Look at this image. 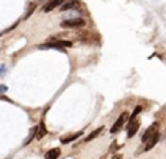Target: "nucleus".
I'll use <instances>...</instances> for the list:
<instances>
[{
	"mask_svg": "<svg viewBox=\"0 0 166 159\" xmlns=\"http://www.w3.org/2000/svg\"><path fill=\"white\" fill-rule=\"evenodd\" d=\"M35 8H37V5H35V3H31V6H29V9H28V13H26V15H25V18H28V16H29V15L32 13L34 10H35Z\"/></svg>",
	"mask_w": 166,
	"mask_h": 159,
	"instance_id": "obj_15",
	"label": "nucleus"
},
{
	"mask_svg": "<svg viewBox=\"0 0 166 159\" xmlns=\"http://www.w3.org/2000/svg\"><path fill=\"white\" fill-rule=\"evenodd\" d=\"M82 6V3L79 2V0H69L67 3H64L63 6H61V12H67V10H75V9L80 8Z\"/></svg>",
	"mask_w": 166,
	"mask_h": 159,
	"instance_id": "obj_6",
	"label": "nucleus"
},
{
	"mask_svg": "<svg viewBox=\"0 0 166 159\" xmlns=\"http://www.w3.org/2000/svg\"><path fill=\"white\" fill-rule=\"evenodd\" d=\"M128 112H123L120 117H118V120H117L115 123H114V126H112V128H111V133L115 134L117 131H120L121 128H123V126H124L125 123H127V120H128Z\"/></svg>",
	"mask_w": 166,
	"mask_h": 159,
	"instance_id": "obj_2",
	"label": "nucleus"
},
{
	"mask_svg": "<svg viewBox=\"0 0 166 159\" xmlns=\"http://www.w3.org/2000/svg\"><path fill=\"white\" fill-rule=\"evenodd\" d=\"M45 134H47V128H45L44 121H41V123L38 124V130H37V136H35V139H37V140H41Z\"/></svg>",
	"mask_w": 166,
	"mask_h": 159,
	"instance_id": "obj_10",
	"label": "nucleus"
},
{
	"mask_svg": "<svg viewBox=\"0 0 166 159\" xmlns=\"http://www.w3.org/2000/svg\"><path fill=\"white\" fill-rule=\"evenodd\" d=\"M8 91V86L6 85H0V93H5Z\"/></svg>",
	"mask_w": 166,
	"mask_h": 159,
	"instance_id": "obj_16",
	"label": "nucleus"
},
{
	"mask_svg": "<svg viewBox=\"0 0 166 159\" xmlns=\"http://www.w3.org/2000/svg\"><path fill=\"white\" fill-rule=\"evenodd\" d=\"M127 128H128V131H127V137L130 139V137H133L134 134H136L137 131H139V128H140V123H139V121L136 120V121H134L133 124H131L130 127H127Z\"/></svg>",
	"mask_w": 166,
	"mask_h": 159,
	"instance_id": "obj_9",
	"label": "nucleus"
},
{
	"mask_svg": "<svg viewBox=\"0 0 166 159\" xmlns=\"http://www.w3.org/2000/svg\"><path fill=\"white\" fill-rule=\"evenodd\" d=\"M54 42H56L57 45H60V47H72V45H73V42L67 41V40H56Z\"/></svg>",
	"mask_w": 166,
	"mask_h": 159,
	"instance_id": "obj_14",
	"label": "nucleus"
},
{
	"mask_svg": "<svg viewBox=\"0 0 166 159\" xmlns=\"http://www.w3.org/2000/svg\"><path fill=\"white\" fill-rule=\"evenodd\" d=\"M60 153H61V149L60 148H54V149H51L45 153V159H57L60 156Z\"/></svg>",
	"mask_w": 166,
	"mask_h": 159,
	"instance_id": "obj_11",
	"label": "nucleus"
},
{
	"mask_svg": "<svg viewBox=\"0 0 166 159\" xmlns=\"http://www.w3.org/2000/svg\"><path fill=\"white\" fill-rule=\"evenodd\" d=\"M37 130H38V126H35L32 130L29 131V136H28V139H26L25 142H24V144H25V146H26V144H29V143H31L34 139H35V136H37Z\"/></svg>",
	"mask_w": 166,
	"mask_h": 159,
	"instance_id": "obj_13",
	"label": "nucleus"
},
{
	"mask_svg": "<svg viewBox=\"0 0 166 159\" xmlns=\"http://www.w3.org/2000/svg\"><path fill=\"white\" fill-rule=\"evenodd\" d=\"M158 126H159V123L156 121V123H153V124H152V126L143 133V136H141V143H146L147 140H150L155 134L158 133Z\"/></svg>",
	"mask_w": 166,
	"mask_h": 159,
	"instance_id": "obj_3",
	"label": "nucleus"
},
{
	"mask_svg": "<svg viewBox=\"0 0 166 159\" xmlns=\"http://www.w3.org/2000/svg\"><path fill=\"white\" fill-rule=\"evenodd\" d=\"M82 136H83V131H77V133H75V134H70V136L63 137V139H61V143H63V144H67V143H70V142H75L76 139H79V137H82Z\"/></svg>",
	"mask_w": 166,
	"mask_h": 159,
	"instance_id": "obj_8",
	"label": "nucleus"
},
{
	"mask_svg": "<svg viewBox=\"0 0 166 159\" xmlns=\"http://www.w3.org/2000/svg\"><path fill=\"white\" fill-rule=\"evenodd\" d=\"M101 159H107V155H104V156H102V158Z\"/></svg>",
	"mask_w": 166,
	"mask_h": 159,
	"instance_id": "obj_19",
	"label": "nucleus"
},
{
	"mask_svg": "<svg viewBox=\"0 0 166 159\" xmlns=\"http://www.w3.org/2000/svg\"><path fill=\"white\" fill-rule=\"evenodd\" d=\"M86 21L83 18H72V19H66L61 22V26L63 28H80V26H85Z\"/></svg>",
	"mask_w": 166,
	"mask_h": 159,
	"instance_id": "obj_1",
	"label": "nucleus"
},
{
	"mask_svg": "<svg viewBox=\"0 0 166 159\" xmlns=\"http://www.w3.org/2000/svg\"><path fill=\"white\" fill-rule=\"evenodd\" d=\"M159 137H160V134L159 133H156L150 140H147V142L144 143V148H143V151L141 152H149V151H152L156 144H158V142H159Z\"/></svg>",
	"mask_w": 166,
	"mask_h": 159,
	"instance_id": "obj_4",
	"label": "nucleus"
},
{
	"mask_svg": "<svg viewBox=\"0 0 166 159\" xmlns=\"http://www.w3.org/2000/svg\"><path fill=\"white\" fill-rule=\"evenodd\" d=\"M112 159H121V155H115V156H114Z\"/></svg>",
	"mask_w": 166,
	"mask_h": 159,
	"instance_id": "obj_18",
	"label": "nucleus"
},
{
	"mask_svg": "<svg viewBox=\"0 0 166 159\" xmlns=\"http://www.w3.org/2000/svg\"><path fill=\"white\" fill-rule=\"evenodd\" d=\"M102 130H104V127H98L96 130H93V131H92V133L89 134V136H86L85 142H91V140H93L95 137H98V136L101 134V131H102Z\"/></svg>",
	"mask_w": 166,
	"mask_h": 159,
	"instance_id": "obj_12",
	"label": "nucleus"
},
{
	"mask_svg": "<svg viewBox=\"0 0 166 159\" xmlns=\"http://www.w3.org/2000/svg\"><path fill=\"white\" fill-rule=\"evenodd\" d=\"M38 48H40V50H58V51H64V50H63V47L57 45L54 41L45 42V44H40V45H38Z\"/></svg>",
	"mask_w": 166,
	"mask_h": 159,
	"instance_id": "obj_7",
	"label": "nucleus"
},
{
	"mask_svg": "<svg viewBox=\"0 0 166 159\" xmlns=\"http://www.w3.org/2000/svg\"><path fill=\"white\" fill-rule=\"evenodd\" d=\"M64 3V0H50L44 8H42V12H45V13H48L51 10H54L56 8H58L60 5H63Z\"/></svg>",
	"mask_w": 166,
	"mask_h": 159,
	"instance_id": "obj_5",
	"label": "nucleus"
},
{
	"mask_svg": "<svg viewBox=\"0 0 166 159\" xmlns=\"http://www.w3.org/2000/svg\"><path fill=\"white\" fill-rule=\"evenodd\" d=\"M5 72H6V66H5V64H2V66H0V75H3Z\"/></svg>",
	"mask_w": 166,
	"mask_h": 159,
	"instance_id": "obj_17",
	"label": "nucleus"
}]
</instances>
